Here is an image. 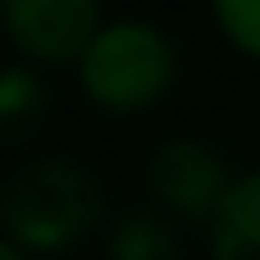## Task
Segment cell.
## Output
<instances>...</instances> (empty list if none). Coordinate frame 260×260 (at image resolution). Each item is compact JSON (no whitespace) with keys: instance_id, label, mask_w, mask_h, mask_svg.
Here are the masks:
<instances>
[{"instance_id":"6da1fadb","label":"cell","mask_w":260,"mask_h":260,"mask_svg":"<svg viewBox=\"0 0 260 260\" xmlns=\"http://www.w3.org/2000/svg\"><path fill=\"white\" fill-rule=\"evenodd\" d=\"M101 215H105V192L96 174L59 155L23 165L0 192V219L9 229V242L37 256L64 251Z\"/></svg>"},{"instance_id":"7a4b0ae2","label":"cell","mask_w":260,"mask_h":260,"mask_svg":"<svg viewBox=\"0 0 260 260\" xmlns=\"http://www.w3.org/2000/svg\"><path fill=\"white\" fill-rule=\"evenodd\" d=\"M78 64L87 96L110 114H137L174 82V46L155 23L142 18L101 23Z\"/></svg>"},{"instance_id":"3957f363","label":"cell","mask_w":260,"mask_h":260,"mask_svg":"<svg viewBox=\"0 0 260 260\" xmlns=\"http://www.w3.org/2000/svg\"><path fill=\"white\" fill-rule=\"evenodd\" d=\"M229 165L219 151H210L197 137H174L146 160V187L155 206L169 219L187 224H210L224 192H229Z\"/></svg>"},{"instance_id":"277c9868","label":"cell","mask_w":260,"mask_h":260,"mask_svg":"<svg viewBox=\"0 0 260 260\" xmlns=\"http://www.w3.org/2000/svg\"><path fill=\"white\" fill-rule=\"evenodd\" d=\"M9 41L46 64L82 59L101 32V0H0Z\"/></svg>"},{"instance_id":"5b68a950","label":"cell","mask_w":260,"mask_h":260,"mask_svg":"<svg viewBox=\"0 0 260 260\" xmlns=\"http://www.w3.org/2000/svg\"><path fill=\"white\" fill-rule=\"evenodd\" d=\"M210 260H260V174L229 183L210 219Z\"/></svg>"},{"instance_id":"8992f818","label":"cell","mask_w":260,"mask_h":260,"mask_svg":"<svg viewBox=\"0 0 260 260\" xmlns=\"http://www.w3.org/2000/svg\"><path fill=\"white\" fill-rule=\"evenodd\" d=\"M110 260H178V224L165 210L151 206H133L123 215H114L110 238H105Z\"/></svg>"},{"instance_id":"52a82bcc","label":"cell","mask_w":260,"mask_h":260,"mask_svg":"<svg viewBox=\"0 0 260 260\" xmlns=\"http://www.w3.org/2000/svg\"><path fill=\"white\" fill-rule=\"evenodd\" d=\"M46 123V82L27 64L0 69V146H23Z\"/></svg>"},{"instance_id":"ba28073f","label":"cell","mask_w":260,"mask_h":260,"mask_svg":"<svg viewBox=\"0 0 260 260\" xmlns=\"http://www.w3.org/2000/svg\"><path fill=\"white\" fill-rule=\"evenodd\" d=\"M215 18L233 46L260 55V0H215Z\"/></svg>"},{"instance_id":"9c48e42d","label":"cell","mask_w":260,"mask_h":260,"mask_svg":"<svg viewBox=\"0 0 260 260\" xmlns=\"http://www.w3.org/2000/svg\"><path fill=\"white\" fill-rule=\"evenodd\" d=\"M0 260H27V251L14 247V242H0Z\"/></svg>"}]
</instances>
